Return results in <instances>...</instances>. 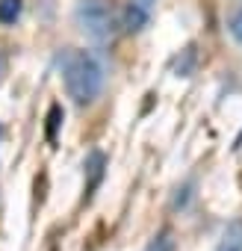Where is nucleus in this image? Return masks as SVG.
Masks as SVG:
<instances>
[{
    "label": "nucleus",
    "mask_w": 242,
    "mask_h": 251,
    "mask_svg": "<svg viewBox=\"0 0 242 251\" xmlns=\"http://www.w3.org/2000/svg\"><path fill=\"white\" fill-rule=\"evenodd\" d=\"M65 92L74 103H92L103 89V68L89 50H71L62 62Z\"/></svg>",
    "instance_id": "nucleus-1"
},
{
    "label": "nucleus",
    "mask_w": 242,
    "mask_h": 251,
    "mask_svg": "<svg viewBox=\"0 0 242 251\" xmlns=\"http://www.w3.org/2000/svg\"><path fill=\"white\" fill-rule=\"evenodd\" d=\"M227 27H230V36H233V39L242 45V6H239L233 15H230V24H227Z\"/></svg>",
    "instance_id": "nucleus-6"
},
{
    "label": "nucleus",
    "mask_w": 242,
    "mask_h": 251,
    "mask_svg": "<svg viewBox=\"0 0 242 251\" xmlns=\"http://www.w3.org/2000/svg\"><path fill=\"white\" fill-rule=\"evenodd\" d=\"M216 251H242V219H233L221 230V239H218Z\"/></svg>",
    "instance_id": "nucleus-4"
},
{
    "label": "nucleus",
    "mask_w": 242,
    "mask_h": 251,
    "mask_svg": "<svg viewBox=\"0 0 242 251\" xmlns=\"http://www.w3.org/2000/svg\"><path fill=\"white\" fill-rule=\"evenodd\" d=\"M145 251H171V239H169V233H160L157 239H151V245H148Z\"/></svg>",
    "instance_id": "nucleus-7"
},
{
    "label": "nucleus",
    "mask_w": 242,
    "mask_h": 251,
    "mask_svg": "<svg viewBox=\"0 0 242 251\" xmlns=\"http://www.w3.org/2000/svg\"><path fill=\"white\" fill-rule=\"evenodd\" d=\"M154 3H157V0H130V3H127V12H124V27L133 30V33L142 30V27L151 21Z\"/></svg>",
    "instance_id": "nucleus-3"
},
{
    "label": "nucleus",
    "mask_w": 242,
    "mask_h": 251,
    "mask_svg": "<svg viewBox=\"0 0 242 251\" xmlns=\"http://www.w3.org/2000/svg\"><path fill=\"white\" fill-rule=\"evenodd\" d=\"M77 27L92 42H106L115 36V12L109 0H80L77 6Z\"/></svg>",
    "instance_id": "nucleus-2"
},
{
    "label": "nucleus",
    "mask_w": 242,
    "mask_h": 251,
    "mask_svg": "<svg viewBox=\"0 0 242 251\" xmlns=\"http://www.w3.org/2000/svg\"><path fill=\"white\" fill-rule=\"evenodd\" d=\"M21 15V0H0V24H15Z\"/></svg>",
    "instance_id": "nucleus-5"
}]
</instances>
